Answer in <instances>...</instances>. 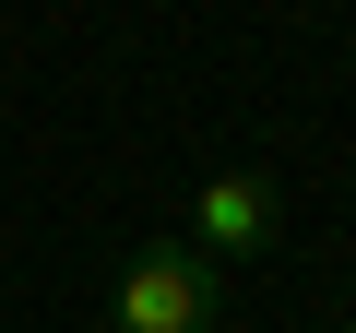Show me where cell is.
<instances>
[{"instance_id":"6da1fadb","label":"cell","mask_w":356,"mask_h":333,"mask_svg":"<svg viewBox=\"0 0 356 333\" xmlns=\"http://www.w3.org/2000/svg\"><path fill=\"white\" fill-rule=\"evenodd\" d=\"M226 297L238 286L214 262H191L178 238H143L107 286V333H226Z\"/></svg>"},{"instance_id":"277c9868","label":"cell","mask_w":356,"mask_h":333,"mask_svg":"<svg viewBox=\"0 0 356 333\" xmlns=\"http://www.w3.org/2000/svg\"><path fill=\"white\" fill-rule=\"evenodd\" d=\"M344 321H356V309H344Z\"/></svg>"},{"instance_id":"3957f363","label":"cell","mask_w":356,"mask_h":333,"mask_svg":"<svg viewBox=\"0 0 356 333\" xmlns=\"http://www.w3.org/2000/svg\"><path fill=\"white\" fill-rule=\"evenodd\" d=\"M332 333H356V321H332Z\"/></svg>"},{"instance_id":"7a4b0ae2","label":"cell","mask_w":356,"mask_h":333,"mask_svg":"<svg viewBox=\"0 0 356 333\" xmlns=\"http://www.w3.org/2000/svg\"><path fill=\"white\" fill-rule=\"evenodd\" d=\"M273 238H285V191H273V166H214V179L191 191V215H178V250L214 262L226 286H238V274H261V262H273Z\"/></svg>"}]
</instances>
